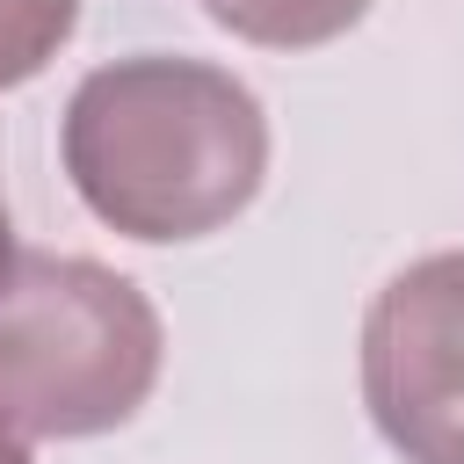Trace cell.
Here are the masks:
<instances>
[{
    "label": "cell",
    "instance_id": "obj_2",
    "mask_svg": "<svg viewBox=\"0 0 464 464\" xmlns=\"http://www.w3.org/2000/svg\"><path fill=\"white\" fill-rule=\"evenodd\" d=\"M152 297L87 254H14L0 290V413L22 435L80 442L123 428L160 384Z\"/></svg>",
    "mask_w": 464,
    "mask_h": 464
},
{
    "label": "cell",
    "instance_id": "obj_3",
    "mask_svg": "<svg viewBox=\"0 0 464 464\" xmlns=\"http://www.w3.org/2000/svg\"><path fill=\"white\" fill-rule=\"evenodd\" d=\"M362 406L406 464H464V246L420 254L377 290Z\"/></svg>",
    "mask_w": 464,
    "mask_h": 464
},
{
    "label": "cell",
    "instance_id": "obj_5",
    "mask_svg": "<svg viewBox=\"0 0 464 464\" xmlns=\"http://www.w3.org/2000/svg\"><path fill=\"white\" fill-rule=\"evenodd\" d=\"M80 22V0H0V87L36 80Z\"/></svg>",
    "mask_w": 464,
    "mask_h": 464
},
{
    "label": "cell",
    "instance_id": "obj_6",
    "mask_svg": "<svg viewBox=\"0 0 464 464\" xmlns=\"http://www.w3.org/2000/svg\"><path fill=\"white\" fill-rule=\"evenodd\" d=\"M0 464H36V457H29V435H22L7 413H0Z\"/></svg>",
    "mask_w": 464,
    "mask_h": 464
},
{
    "label": "cell",
    "instance_id": "obj_1",
    "mask_svg": "<svg viewBox=\"0 0 464 464\" xmlns=\"http://www.w3.org/2000/svg\"><path fill=\"white\" fill-rule=\"evenodd\" d=\"M65 174L80 203L145 246L225 232L268 174V116L210 58L138 51L94 65L65 102Z\"/></svg>",
    "mask_w": 464,
    "mask_h": 464
},
{
    "label": "cell",
    "instance_id": "obj_4",
    "mask_svg": "<svg viewBox=\"0 0 464 464\" xmlns=\"http://www.w3.org/2000/svg\"><path fill=\"white\" fill-rule=\"evenodd\" d=\"M203 14L218 29H232L239 44H261V51H312V44H334L348 36L370 0H203Z\"/></svg>",
    "mask_w": 464,
    "mask_h": 464
},
{
    "label": "cell",
    "instance_id": "obj_7",
    "mask_svg": "<svg viewBox=\"0 0 464 464\" xmlns=\"http://www.w3.org/2000/svg\"><path fill=\"white\" fill-rule=\"evenodd\" d=\"M14 276V225H7V196H0V290Z\"/></svg>",
    "mask_w": 464,
    "mask_h": 464
}]
</instances>
